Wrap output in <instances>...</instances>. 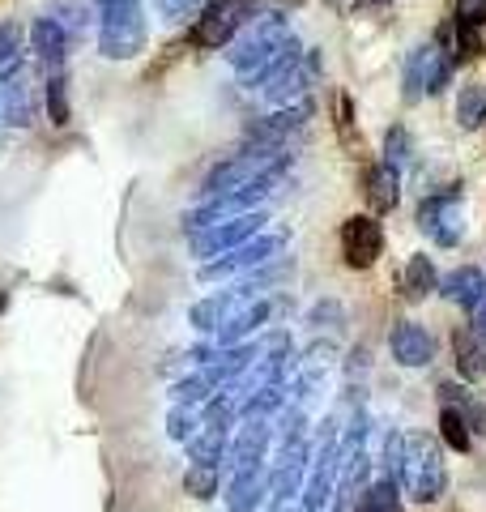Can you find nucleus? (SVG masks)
Instances as JSON below:
<instances>
[{"label": "nucleus", "instance_id": "obj_15", "mask_svg": "<svg viewBox=\"0 0 486 512\" xmlns=\"http://www.w3.org/2000/svg\"><path fill=\"white\" fill-rule=\"evenodd\" d=\"M26 43H30V52L47 64V73H60L64 60H69V30L56 18H35V26L26 30Z\"/></svg>", "mask_w": 486, "mask_h": 512}, {"label": "nucleus", "instance_id": "obj_19", "mask_svg": "<svg viewBox=\"0 0 486 512\" xmlns=\"http://www.w3.org/2000/svg\"><path fill=\"white\" fill-rule=\"evenodd\" d=\"M363 197L371 205V214L397 210V201H401V171H393L388 163H371L363 171Z\"/></svg>", "mask_w": 486, "mask_h": 512}, {"label": "nucleus", "instance_id": "obj_26", "mask_svg": "<svg viewBox=\"0 0 486 512\" xmlns=\"http://www.w3.org/2000/svg\"><path fill=\"white\" fill-rule=\"evenodd\" d=\"M286 402H282V384H265V389H252L239 397V419H269L278 414Z\"/></svg>", "mask_w": 486, "mask_h": 512}, {"label": "nucleus", "instance_id": "obj_42", "mask_svg": "<svg viewBox=\"0 0 486 512\" xmlns=\"http://www.w3.org/2000/svg\"><path fill=\"white\" fill-rule=\"evenodd\" d=\"M359 5H376V9H384V5H393V0H359Z\"/></svg>", "mask_w": 486, "mask_h": 512}, {"label": "nucleus", "instance_id": "obj_41", "mask_svg": "<svg viewBox=\"0 0 486 512\" xmlns=\"http://www.w3.org/2000/svg\"><path fill=\"white\" fill-rule=\"evenodd\" d=\"M269 512H307L299 500H269Z\"/></svg>", "mask_w": 486, "mask_h": 512}, {"label": "nucleus", "instance_id": "obj_39", "mask_svg": "<svg viewBox=\"0 0 486 512\" xmlns=\"http://www.w3.org/2000/svg\"><path fill=\"white\" fill-rule=\"evenodd\" d=\"M457 22H486V0H457Z\"/></svg>", "mask_w": 486, "mask_h": 512}, {"label": "nucleus", "instance_id": "obj_27", "mask_svg": "<svg viewBox=\"0 0 486 512\" xmlns=\"http://www.w3.org/2000/svg\"><path fill=\"white\" fill-rule=\"evenodd\" d=\"M218 389L209 384L201 372H192V376H184V380H175L171 384V406H188V410H201L209 397H214Z\"/></svg>", "mask_w": 486, "mask_h": 512}, {"label": "nucleus", "instance_id": "obj_9", "mask_svg": "<svg viewBox=\"0 0 486 512\" xmlns=\"http://www.w3.org/2000/svg\"><path fill=\"white\" fill-rule=\"evenodd\" d=\"M278 239L273 235H256L248 244H239L231 252H222L218 261H205L201 265V278L205 282H218V278H235V274H256V269H265L273 256H278Z\"/></svg>", "mask_w": 486, "mask_h": 512}, {"label": "nucleus", "instance_id": "obj_16", "mask_svg": "<svg viewBox=\"0 0 486 512\" xmlns=\"http://www.w3.org/2000/svg\"><path fill=\"white\" fill-rule=\"evenodd\" d=\"M418 227H423L440 248H452L461 239V222H457V197H427L418 210Z\"/></svg>", "mask_w": 486, "mask_h": 512}, {"label": "nucleus", "instance_id": "obj_29", "mask_svg": "<svg viewBox=\"0 0 486 512\" xmlns=\"http://www.w3.org/2000/svg\"><path fill=\"white\" fill-rule=\"evenodd\" d=\"M218 491H222V470H209V466H188L184 470V495H192V500L209 504Z\"/></svg>", "mask_w": 486, "mask_h": 512}, {"label": "nucleus", "instance_id": "obj_1", "mask_svg": "<svg viewBox=\"0 0 486 512\" xmlns=\"http://www.w3.org/2000/svg\"><path fill=\"white\" fill-rule=\"evenodd\" d=\"M299 52L303 47L295 43V35H290L282 13H256V18L235 35V43L226 47V60H231V69L239 73V82L256 90Z\"/></svg>", "mask_w": 486, "mask_h": 512}, {"label": "nucleus", "instance_id": "obj_13", "mask_svg": "<svg viewBox=\"0 0 486 512\" xmlns=\"http://www.w3.org/2000/svg\"><path fill=\"white\" fill-rule=\"evenodd\" d=\"M269 466V461H265ZM265 466H252V470H231L226 478V512H256L261 504H269V470Z\"/></svg>", "mask_w": 486, "mask_h": 512}, {"label": "nucleus", "instance_id": "obj_3", "mask_svg": "<svg viewBox=\"0 0 486 512\" xmlns=\"http://www.w3.org/2000/svg\"><path fill=\"white\" fill-rule=\"evenodd\" d=\"M448 491V470L440 457V444L405 431V461H401V495H410L414 504H435Z\"/></svg>", "mask_w": 486, "mask_h": 512}, {"label": "nucleus", "instance_id": "obj_31", "mask_svg": "<svg viewBox=\"0 0 486 512\" xmlns=\"http://www.w3.org/2000/svg\"><path fill=\"white\" fill-rule=\"evenodd\" d=\"M410 158H414V141H410V133H405V124H393L384 133V163L393 171H401Z\"/></svg>", "mask_w": 486, "mask_h": 512}, {"label": "nucleus", "instance_id": "obj_18", "mask_svg": "<svg viewBox=\"0 0 486 512\" xmlns=\"http://www.w3.org/2000/svg\"><path fill=\"white\" fill-rule=\"evenodd\" d=\"M261 325H269V299H248V303H239V308L222 320V329H218V350L243 346Z\"/></svg>", "mask_w": 486, "mask_h": 512}, {"label": "nucleus", "instance_id": "obj_34", "mask_svg": "<svg viewBox=\"0 0 486 512\" xmlns=\"http://www.w3.org/2000/svg\"><path fill=\"white\" fill-rule=\"evenodd\" d=\"M201 431V414L197 410H188V406H171V414H167V436L171 440H180V444H188L192 436Z\"/></svg>", "mask_w": 486, "mask_h": 512}, {"label": "nucleus", "instance_id": "obj_8", "mask_svg": "<svg viewBox=\"0 0 486 512\" xmlns=\"http://www.w3.org/2000/svg\"><path fill=\"white\" fill-rule=\"evenodd\" d=\"M316 77H320V52H316V47H307V52L290 56L261 90H265L269 103L290 107V103H303V94L316 86Z\"/></svg>", "mask_w": 486, "mask_h": 512}, {"label": "nucleus", "instance_id": "obj_35", "mask_svg": "<svg viewBox=\"0 0 486 512\" xmlns=\"http://www.w3.org/2000/svg\"><path fill=\"white\" fill-rule=\"evenodd\" d=\"M205 0H154V13L162 22H188V18H201Z\"/></svg>", "mask_w": 486, "mask_h": 512}, {"label": "nucleus", "instance_id": "obj_28", "mask_svg": "<svg viewBox=\"0 0 486 512\" xmlns=\"http://www.w3.org/2000/svg\"><path fill=\"white\" fill-rule=\"evenodd\" d=\"M273 444L278 448H295V444H307V414L299 406H282L278 410V423H273Z\"/></svg>", "mask_w": 486, "mask_h": 512}, {"label": "nucleus", "instance_id": "obj_4", "mask_svg": "<svg viewBox=\"0 0 486 512\" xmlns=\"http://www.w3.org/2000/svg\"><path fill=\"white\" fill-rule=\"evenodd\" d=\"M150 22H145L141 0H111L99 5V52L107 60H133L145 52Z\"/></svg>", "mask_w": 486, "mask_h": 512}, {"label": "nucleus", "instance_id": "obj_25", "mask_svg": "<svg viewBox=\"0 0 486 512\" xmlns=\"http://www.w3.org/2000/svg\"><path fill=\"white\" fill-rule=\"evenodd\" d=\"M440 291L452 299V303H461V308H478V303L486 299V278L478 274V269H457V274H448L440 282Z\"/></svg>", "mask_w": 486, "mask_h": 512}, {"label": "nucleus", "instance_id": "obj_2", "mask_svg": "<svg viewBox=\"0 0 486 512\" xmlns=\"http://www.w3.org/2000/svg\"><path fill=\"white\" fill-rule=\"evenodd\" d=\"M286 146H252V150H239L231 154L226 163H218L214 171L205 175V197H226V192H243L252 184H265L273 180L282 167H286Z\"/></svg>", "mask_w": 486, "mask_h": 512}, {"label": "nucleus", "instance_id": "obj_40", "mask_svg": "<svg viewBox=\"0 0 486 512\" xmlns=\"http://www.w3.org/2000/svg\"><path fill=\"white\" fill-rule=\"evenodd\" d=\"M469 333H474V338L486 346V299H482L478 308H474V329H469Z\"/></svg>", "mask_w": 486, "mask_h": 512}, {"label": "nucleus", "instance_id": "obj_43", "mask_svg": "<svg viewBox=\"0 0 486 512\" xmlns=\"http://www.w3.org/2000/svg\"><path fill=\"white\" fill-rule=\"evenodd\" d=\"M99 5H111V0H99Z\"/></svg>", "mask_w": 486, "mask_h": 512}, {"label": "nucleus", "instance_id": "obj_7", "mask_svg": "<svg viewBox=\"0 0 486 512\" xmlns=\"http://www.w3.org/2000/svg\"><path fill=\"white\" fill-rule=\"evenodd\" d=\"M448 77H452V56L444 52L440 43L414 47L410 60H405V73H401V82H405V99L418 103L423 94H440V90L448 86Z\"/></svg>", "mask_w": 486, "mask_h": 512}, {"label": "nucleus", "instance_id": "obj_20", "mask_svg": "<svg viewBox=\"0 0 486 512\" xmlns=\"http://www.w3.org/2000/svg\"><path fill=\"white\" fill-rule=\"evenodd\" d=\"M188 466H209V470H222L226 461V448H231V431H218V427H201L188 444Z\"/></svg>", "mask_w": 486, "mask_h": 512}, {"label": "nucleus", "instance_id": "obj_30", "mask_svg": "<svg viewBox=\"0 0 486 512\" xmlns=\"http://www.w3.org/2000/svg\"><path fill=\"white\" fill-rule=\"evenodd\" d=\"M440 436H444V444L452 448V453H469V423L461 419V410H452V406H444L440 410Z\"/></svg>", "mask_w": 486, "mask_h": 512}, {"label": "nucleus", "instance_id": "obj_6", "mask_svg": "<svg viewBox=\"0 0 486 512\" xmlns=\"http://www.w3.org/2000/svg\"><path fill=\"white\" fill-rule=\"evenodd\" d=\"M265 210H248V214H235V218H222L214 222V227H205L192 235V252L201 256V261H218L222 252H231L239 244H248V239H256L265 231Z\"/></svg>", "mask_w": 486, "mask_h": 512}, {"label": "nucleus", "instance_id": "obj_10", "mask_svg": "<svg viewBox=\"0 0 486 512\" xmlns=\"http://www.w3.org/2000/svg\"><path fill=\"white\" fill-rule=\"evenodd\" d=\"M384 256V227L371 214H350L342 222V261L350 269H371Z\"/></svg>", "mask_w": 486, "mask_h": 512}, {"label": "nucleus", "instance_id": "obj_5", "mask_svg": "<svg viewBox=\"0 0 486 512\" xmlns=\"http://www.w3.org/2000/svg\"><path fill=\"white\" fill-rule=\"evenodd\" d=\"M256 13H261V0H205L201 18L192 22V43L209 47V52H222V47L235 43V35Z\"/></svg>", "mask_w": 486, "mask_h": 512}, {"label": "nucleus", "instance_id": "obj_38", "mask_svg": "<svg viewBox=\"0 0 486 512\" xmlns=\"http://www.w3.org/2000/svg\"><path fill=\"white\" fill-rule=\"evenodd\" d=\"M350 94H337V128H342L346 146H354V116H350Z\"/></svg>", "mask_w": 486, "mask_h": 512}, {"label": "nucleus", "instance_id": "obj_24", "mask_svg": "<svg viewBox=\"0 0 486 512\" xmlns=\"http://www.w3.org/2000/svg\"><path fill=\"white\" fill-rule=\"evenodd\" d=\"M452 355H457L461 380H486V346H482L469 329L452 333Z\"/></svg>", "mask_w": 486, "mask_h": 512}, {"label": "nucleus", "instance_id": "obj_33", "mask_svg": "<svg viewBox=\"0 0 486 512\" xmlns=\"http://www.w3.org/2000/svg\"><path fill=\"white\" fill-rule=\"evenodd\" d=\"M47 116L52 124H69V82H64V69L47 77Z\"/></svg>", "mask_w": 486, "mask_h": 512}, {"label": "nucleus", "instance_id": "obj_11", "mask_svg": "<svg viewBox=\"0 0 486 512\" xmlns=\"http://www.w3.org/2000/svg\"><path fill=\"white\" fill-rule=\"evenodd\" d=\"M269 448H273V423L269 419H243V427L231 436V448H226V466L231 470L265 466Z\"/></svg>", "mask_w": 486, "mask_h": 512}, {"label": "nucleus", "instance_id": "obj_12", "mask_svg": "<svg viewBox=\"0 0 486 512\" xmlns=\"http://www.w3.org/2000/svg\"><path fill=\"white\" fill-rule=\"evenodd\" d=\"M388 355L397 367H427L435 359V342L418 320H393L388 329Z\"/></svg>", "mask_w": 486, "mask_h": 512}, {"label": "nucleus", "instance_id": "obj_37", "mask_svg": "<svg viewBox=\"0 0 486 512\" xmlns=\"http://www.w3.org/2000/svg\"><path fill=\"white\" fill-rule=\"evenodd\" d=\"M482 111H486V94H482L478 86H469V90L461 94V103H457V116H461V124L474 128V124L482 120Z\"/></svg>", "mask_w": 486, "mask_h": 512}, {"label": "nucleus", "instance_id": "obj_22", "mask_svg": "<svg viewBox=\"0 0 486 512\" xmlns=\"http://www.w3.org/2000/svg\"><path fill=\"white\" fill-rule=\"evenodd\" d=\"M405 495H401V483L393 478H376V483H367L359 495H354L350 512H401Z\"/></svg>", "mask_w": 486, "mask_h": 512}, {"label": "nucleus", "instance_id": "obj_17", "mask_svg": "<svg viewBox=\"0 0 486 512\" xmlns=\"http://www.w3.org/2000/svg\"><path fill=\"white\" fill-rule=\"evenodd\" d=\"M248 299H256L252 286H239V291H226V295L218 291V295H209V299H201V303H192L188 320H192V329H197V333H218L222 320L231 316L239 303H248Z\"/></svg>", "mask_w": 486, "mask_h": 512}, {"label": "nucleus", "instance_id": "obj_23", "mask_svg": "<svg viewBox=\"0 0 486 512\" xmlns=\"http://www.w3.org/2000/svg\"><path fill=\"white\" fill-rule=\"evenodd\" d=\"M26 30L13 22V18H5L0 22V82H9L13 73H22L26 69Z\"/></svg>", "mask_w": 486, "mask_h": 512}, {"label": "nucleus", "instance_id": "obj_21", "mask_svg": "<svg viewBox=\"0 0 486 512\" xmlns=\"http://www.w3.org/2000/svg\"><path fill=\"white\" fill-rule=\"evenodd\" d=\"M401 291H405V299H427L431 291H440V269H435V261L427 252H414L410 261H405V269H401Z\"/></svg>", "mask_w": 486, "mask_h": 512}, {"label": "nucleus", "instance_id": "obj_14", "mask_svg": "<svg viewBox=\"0 0 486 512\" xmlns=\"http://www.w3.org/2000/svg\"><path fill=\"white\" fill-rule=\"evenodd\" d=\"M0 111H5V124L13 128H30L39 120V94H35V77L26 69L13 73L5 82V94H0Z\"/></svg>", "mask_w": 486, "mask_h": 512}, {"label": "nucleus", "instance_id": "obj_36", "mask_svg": "<svg viewBox=\"0 0 486 512\" xmlns=\"http://www.w3.org/2000/svg\"><path fill=\"white\" fill-rule=\"evenodd\" d=\"M307 325H312V329H342V325H346L342 303H337V299H320V303H312V312H307Z\"/></svg>", "mask_w": 486, "mask_h": 512}, {"label": "nucleus", "instance_id": "obj_32", "mask_svg": "<svg viewBox=\"0 0 486 512\" xmlns=\"http://www.w3.org/2000/svg\"><path fill=\"white\" fill-rule=\"evenodd\" d=\"M401 461H405V431H384V444H380V466L384 474L380 478H393V483H401Z\"/></svg>", "mask_w": 486, "mask_h": 512}]
</instances>
